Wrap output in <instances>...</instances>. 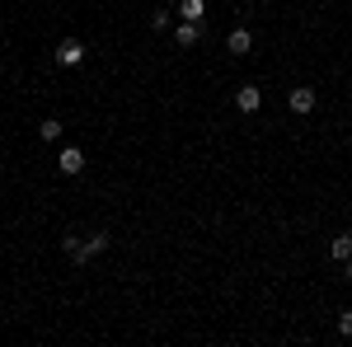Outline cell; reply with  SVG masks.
<instances>
[{
  "label": "cell",
  "mask_w": 352,
  "mask_h": 347,
  "mask_svg": "<svg viewBox=\"0 0 352 347\" xmlns=\"http://www.w3.org/2000/svg\"><path fill=\"white\" fill-rule=\"evenodd\" d=\"M329 254H333L338 263H348L352 258V235H333V240H329Z\"/></svg>",
  "instance_id": "9c48e42d"
},
{
  "label": "cell",
  "mask_w": 352,
  "mask_h": 347,
  "mask_svg": "<svg viewBox=\"0 0 352 347\" xmlns=\"http://www.w3.org/2000/svg\"><path fill=\"white\" fill-rule=\"evenodd\" d=\"M61 132H66V127H61L56 117H43V122H38V136H43L47 146H52V141H61Z\"/></svg>",
  "instance_id": "30bf717a"
},
{
  "label": "cell",
  "mask_w": 352,
  "mask_h": 347,
  "mask_svg": "<svg viewBox=\"0 0 352 347\" xmlns=\"http://www.w3.org/2000/svg\"><path fill=\"white\" fill-rule=\"evenodd\" d=\"M56 169L76 179V174H80V169H85V150H80V146H66V150L56 155Z\"/></svg>",
  "instance_id": "277c9868"
},
{
  "label": "cell",
  "mask_w": 352,
  "mask_h": 347,
  "mask_svg": "<svg viewBox=\"0 0 352 347\" xmlns=\"http://www.w3.org/2000/svg\"><path fill=\"white\" fill-rule=\"evenodd\" d=\"M179 19L202 24V19H207V0H179Z\"/></svg>",
  "instance_id": "ba28073f"
},
{
  "label": "cell",
  "mask_w": 352,
  "mask_h": 347,
  "mask_svg": "<svg viewBox=\"0 0 352 347\" xmlns=\"http://www.w3.org/2000/svg\"><path fill=\"white\" fill-rule=\"evenodd\" d=\"M85 56H89V47H85L80 38H61L56 52H52V61H56V66H80Z\"/></svg>",
  "instance_id": "6da1fadb"
},
{
  "label": "cell",
  "mask_w": 352,
  "mask_h": 347,
  "mask_svg": "<svg viewBox=\"0 0 352 347\" xmlns=\"http://www.w3.org/2000/svg\"><path fill=\"white\" fill-rule=\"evenodd\" d=\"M109 230H94V235H80V249H76V263H89V258H99L104 249H109Z\"/></svg>",
  "instance_id": "7a4b0ae2"
},
{
  "label": "cell",
  "mask_w": 352,
  "mask_h": 347,
  "mask_svg": "<svg viewBox=\"0 0 352 347\" xmlns=\"http://www.w3.org/2000/svg\"><path fill=\"white\" fill-rule=\"evenodd\" d=\"M151 28H155V33H164V28H169V14H164V10H155V14H151Z\"/></svg>",
  "instance_id": "8fae6325"
},
{
  "label": "cell",
  "mask_w": 352,
  "mask_h": 347,
  "mask_svg": "<svg viewBox=\"0 0 352 347\" xmlns=\"http://www.w3.org/2000/svg\"><path fill=\"white\" fill-rule=\"evenodd\" d=\"M287 104H292V113H315L320 99H315V89H310V85H296V89L287 94Z\"/></svg>",
  "instance_id": "5b68a950"
},
{
  "label": "cell",
  "mask_w": 352,
  "mask_h": 347,
  "mask_svg": "<svg viewBox=\"0 0 352 347\" xmlns=\"http://www.w3.org/2000/svg\"><path fill=\"white\" fill-rule=\"evenodd\" d=\"M235 108H240V113H258V108H263V94H258L254 85H240V89H235Z\"/></svg>",
  "instance_id": "8992f818"
},
{
  "label": "cell",
  "mask_w": 352,
  "mask_h": 347,
  "mask_svg": "<svg viewBox=\"0 0 352 347\" xmlns=\"http://www.w3.org/2000/svg\"><path fill=\"white\" fill-rule=\"evenodd\" d=\"M338 333H343V338H352V310H343V315H338Z\"/></svg>",
  "instance_id": "7c38bea8"
},
{
  "label": "cell",
  "mask_w": 352,
  "mask_h": 347,
  "mask_svg": "<svg viewBox=\"0 0 352 347\" xmlns=\"http://www.w3.org/2000/svg\"><path fill=\"white\" fill-rule=\"evenodd\" d=\"M226 52H230V56H249V52H254V33H249V28H230V38H226Z\"/></svg>",
  "instance_id": "3957f363"
},
{
  "label": "cell",
  "mask_w": 352,
  "mask_h": 347,
  "mask_svg": "<svg viewBox=\"0 0 352 347\" xmlns=\"http://www.w3.org/2000/svg\"><path fill=\"white\" fill-rule=\"evenodd\" d=\"M348 282H352V258H348Z\"/></svg>",
  "instance_id": "4fadbf2b"
},
{
  "label": "cell",
  "mask_w": 352,
  "mask_h": 347,
  "mask_svg": "<svg viewBox=\"0 0 352 347\" xmlns=\"http://www.w3.org/2000/svg\"><path fill=\"white\" fill-rule=\"evenodd\" d=\"M197 38H202V24L179 19V28H174V43H179V47H197Z\"/></svg>",
  "instance_id": "52a82bcc"
}]
</instances>
